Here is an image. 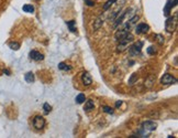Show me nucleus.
Masks as SVG:
<instances>
[{
  "instance_id": "nucleus-29",
  "label": "nucleus",
  "mask_w": 178,
  "mask_h": 138,
  "mask_svg": "<svg viewBox=\"0 0 178 138\" xmlns=\"http://www.w3.org/2000/svg\"><path fill=\"white\" fill-rule=\"evenodd\" d=\"M156 38H158V42H159V44H163V43H164V40H163V38H162V35L157 34V35H156Z\"/></svg>"
},
{
  "instance_id": "nucleus-10",
  "label": "nucleus",
  "mask_w": 178,
  "mask_h": 138,
  "mask_svg": "<svg viewBox=\"0 0 178 138\" xmlns=\"http://www.w3.org/2000/svg\"><path fill=\"white\" fill-rule=\"evenodd\" d=\"M149 30V27L146 25V23H140V25L137 27L135 31H137V34H144L146 33Z\"/></svg>"
},
{
  "instance_id": "nucleus-3",
  "label": "nucleus",
  "mask_w": 178,
  "mask_h": 138,
  "mask_svg": "<svg viewBox=\"0 0 178 138\" xmlns=\"http://www.w3.org/2000/svg\"><path fill=\"white\" fill-rule=\"evenodd\" d=\"M33 126L35 127V129H39L41 130L44 128V126H45V119L40 116V115H37L35 117L33 118Z\"/></svg>"
},
{
  "instance_id": "nucleus-24",
  "label": "nucleus",
  "mask_w": 178,
  "mask_h": 138,
  "mask_svg": "<svg viewBox=\"0 0 178 138\" xmlns=\"http://www.w3.org/2000/svg\"><path fill=\"white\" fill-rule=\"evenodd\" d=\"M43 109H44V113L45 114H49L52 111V106H51L49 103H45V104L43 105Z\"/></svg>"
},
{
  "instance_id": "nucleus-14",
  "label": "nucleus",
  "mask_w": 178,
  "mask_h": 138,
  "mask_svg": "<svg viewBox=\"0 0 178 138\" xmlns=\"http://www.w3.org/2000/svg\"><path fill=\"white\" fill-rule=\"evenodd\" d=\"M66 25L67 27L69 28L71 32H76L77 31V27H76V21L74 20H71V21H66Z\"/></svg>"
},
{
  "instance_id": "nucleus-16",
  "label": "nucleus",
  "mask_w": 178,
  "mask_h": 138,
  "mask_svg": "<svg viewBox=\"0 0 178 138\" xmlns=\"http://www.w3.org/2000/svg\"><path fill=\"white\" fill-rule=\"evenodd\" d=\"M24 79L28 83H33L34 82V74L32 72H28L24 75Z\"/></svg>"
},
{
  "instance_id": "nucleus-25",
  "label": "nucleus",
  "mask_w": 178,
  "mask_h": 138,
  "mask_svg": "<svg viewBox=\"0 0 178 138\" xmlns=\"http://www.w3.org/2000/svg\"><path fill=\"white\" fill-rule=\"evenodd\" d=\"M137 79V73H133L132 75H131V77H130V79H129V84L130 85H133L134 84V82Z\"/></svg>"
},
{
  "instance_id": "nucleus-19",
  "label": "nucleus",
  "mask_w": 178,
  "mask_h": 138,
  "mask_svg": "<svg viewBox=\"0 0 178 138\" xmlns=\"http://www.w3.org/2000/svg\"><path fill=\"white\" fill-rule=\"evenodd\" d=\"M58 69H59V70H62V71H71V67L69 66V65H67L66 63H64V62L58 64Z\"/></svg>"
},
{
  "instance_id": "nucleus-27",
  "label": "nucleus",
  "mask_w": 178,
  "mask_h": 138,
  "mask_svg": "<svg viewBox=\"0 0 178 138\" xmlns=\"http://www.w3.org/2000/svg\"><path fill=\"white\" fill-rule=\"evenodd\" d=\"M147 53L151 55L155 54V53H156V49H155L154 46H149V48H147Z\"/></svg>"
},
{
  "instance_id": "nucleus-2",
  "label": "nucleus",
  "mask_w": 178,
  "mask_h": 138,
  "mask_svg": "<svg viewBox=\"0 0 178 138\" xmlns=\"http://www.w3.org/2000/svg\"><path fill=\"white\" fill-rule=\"evenodd\" d=\"M177 27V17H168L165 22V28L168 32H174Z\"/></svg>"
},
{
  "instance_id": "nucleus-6",
  "label": "nucleus",
  "mask_w": 178,
  "mask_h": 138,
  "mask_svg": "<svg viewBox=\"0 0 178 138\" xmlns=\"http://www.w3.org/2000/svg\"><path fill=\"white\" fill-rule=\"evenodd\" d=\"M142 127H143V129L145 130H149V131H153V130L156 129V127H157V124L153 121H144L143 124H142Z\"/></svg>"
},
{
  "instance_id": "nucleus-13",
  "label": "nucleus",
  "mask_w": 178,
  "mask_h": 138,
  "mask_svg": "<svg viewBox=\"0 0 178 138\" xmlns=\"http://www.w3.org/2000/svg\"><path fill=\"white\" fill-rule=\"evenodd\" d=\"M102 25H104V18L99 17L97 20L95 21V22H94V29H95V30L100 29V28L102 27Z\"/></svg>"
},
{
  "instance_id": "nucleus-20",
  "label": "nucleus",
  "mask_w": 178,
  "mask_h": 138,
  "mask_svg": "<svg viewBox=\"0 0 178 138\" xmlns=\"http://www.w3.org/2000/svg\"><path fill=\"white\" fill-rule=\"evenodd\" d=\"M127 11H128V10H127ZM127 11H125V12H122V14H121V17H119V18H118V19H117L116 23H114V28H117L118 25H121V23H122V21H123V19H124L125 14H127Z\"/></svg>"
},
{
  "instance_id": "nucleus-28",
  "label": "nucleus",
  "mask_w": 178,
  "mask_h": 138,
  "mask_svg": "<svg viewBox=\"0 0 178 138\" xmlns=\"http://www.w3.org/2000/svg\"><path fill=\"white\" fill-rule=\"evenodd\" d=\"M85 2H86V4L89 6V7H92V6L95 4V2H94V1H91V0H85Z\"/></svg>"
},
{
  "instance_id": "nucleus-26",
  "label": "nucleus",
  "mask_w": 178,
  "mask_h": 138,
  "mask_svg": "<svg viewBox=\"0 0 178 138\" xmlns=\"http://www.w3.org/2000/svg\"><path fill=\"white\" fill-rule=\"evenodd\" d=\"M102 111L107 114H113V109L111 107H109V106H102Z\"/></svg>"
},
{
  "instance_id": "nucleus-7",
  "label": "nucleus",
  "mask_w": 178,
  "mask_h": 138,
  "mask_svg": "<svg viewBox=\"0 0 178 138\" xmlns=\"http://www.w3.org/2000/svg\"><path fill=\"white\" fill-rule=\"evenodd\" d=\"M142 46H143V42L139 41L137 43L133 44L132 46H130V52H131L132 54H139L142 50Z\"/></svg>"
},
{
  "instance_id": "nucleus-9",
  "label": "nucleus",
  "mask_w": 178,
  "mask_h": 138,
  "mask_svg": "<svg viewBox=\"0 0 178 138\" xmlns=\"http://www.w3.org/2000/svg\"><path fill=\"white\" fill-rule=\"evenodd\" d=\"M30 59L33 60V61H42V60L44 59V55L42 54V53H40V52H37V51H31L30 52Z\"/></svg>"
},
{
  "instance_id": "nucleus-23",
  "label": "nucleus",
  "mask_w": 178,
  "mask_h": 138,
  "mask_svg": "<svg viewBox=\"0 0 178 138\" xmlns=\"http://www.w3.org/2000/svg\"><path fill=\"white\" fill-rule=\"evenodd\" d=\"M116 1H117V0H108L107 2H106V4H104V11H107L108 9L110 8V7H111L112 4H114Z\"/></svg>"
},
{
  "instance_id": "nucleus-22",
  "label": "nucleus",
  "mask_w": 178,
  "mask_h": 138,
  "mask_svg": "<svg viewBox=\"0 0 178 138\" xmlns=\"http://www.w3.org/2000/svg\"><path fill=\"white\" fill-rule=\"evenodd\" d=\"M137 20H139V16H134L132 19H130V21H129L128 23L125 25V27H128V28H131V25H134V23H135Z\"/></svg>"
},
{
  "instance_id": "nucleus-30",
  "label": "nucleus",
  "mask_w": 178,
  "mask_h": 138,
  "mask_svg": "<svg viewBox=\"0 0 178 138\" xmlns=\"http://www.w3.org/2000/svg\"><path fill=\"white\" fill-rule=\"evenodd\" d=\"M121 104H122V102L121 100H118L116 103V107H119V106H121Z\"/></svg>"
},
{
  "instance_id": "nucleus-21",
  "label": "nucleus",
  "mask_w": 178,
  "mask_h": 138,
  "mask_svg": "<svg viewBox=\"0 0 178 138\" xmlns=\"http://www.w3.org/2000/svg\"><path fill=\"white\" fill-rule=\"evenodd\" d=\"M9 48H10L11 50L17 51L20 49V43H18V42H10V43H9Z\"/></svg>"
},
{
  "instance_id": "nucleus-4",
  "label": "nucleus",
  "mask_w": 178,
  "mask_h": 138,
  "mask_svg": "<svg viewBox=\"0 0 178 138\" xmlns=\"http://www.w3.org/2000/svg\"><path fill=\"white\" fill-rule=\"evenodd\" d=\"M161 83L163 85H170V84H175L177 83V79H175L174 76L172 75V74H164V76L161 79Z\"/></svg>"
},
{
  "instance_id": "nucleus-15",
  "label": "nucleus",
  "mask_w": 178,
  "mask_h": 138,
  "mask_svg": "<svg viewBox=\"0 0 178 138\" xmlns=\"http://www.w3.org/2000/svg\"><path fill=\"white\" fill-rule=\"evenodd\" d=\"M94 107H95V104H94V100H87L86 103H85V111L86 112H89V111H91V109H94Z\"/></svg>"
},
{
  "instance_id": "nucleus-11",
  "label": "nucleus",
  "mask_w": 178,
  "mask_h": 138,
  "mask_svg": "<svg viewBox=\"0 0 178 138\" xmlns=\"http://www.w3.org/2000/svg\"><path fill=\"white\" fill-rule=\"evenodd\" d=\"M129 32H130V28H128V27H124V29L122 30H119V31H117L116 33V39L117 40H119V39L123 38L125 34H128Z\"/></svg>"
},
{
  "instance_id": "nucleus-5",
  "label": "nucleus",
  "mask_w": 178,
  "mask_h": 138,
  "mask_svg": "<svg viewBox=\"0 0 178 138\" xmlns=\"http://www.w3.org/2000/svg\"><path fill=\"white\" fill-rule=\"evenodd\" d=\"M177 6V0H167V2L165 4V8H164V14L166 17L169 16L170 10Z\"/></svg>"
},
{
  "instance_id": "nucleus-17",
  "label": "nucleus",
  "mask_w": 178,
  "mask_h": 138,
  "mask_svg": "<svg viewBox=\"0 0 178 138\" xmlns=\"http://www.w3.org/2000/svg\"><path fill=\"white\" fill-rule=\"evenodd\" d=\"M23 11L26 13H33L34 12V7L32 6V4H26L23 6Z\"/></svg>"
},
{
  "instance_id": "nucleus-1",
  "label": "nucleus",
  "mask_w": 178,
  "mask_h": 138,
  "mask_svg": "<svg viewBox=\"0 0 178 138\" xmlns=\"http://www.w3.org/2000/svg\"><path fill=\"white\" fill-rule=\"evenodd\" d=\"M118 41H119V44H118V51L122 52V51H124L125 49L128 48L129 43H131V42L133 41V35L129 32L128 34H125L123 38L119 39Z\"/></svg>"
},
{
  "instance_id": "nucleus-12",
  "label": "nucleus",
  "mask_w": 178,
  "mask_h": 138,
  "mask_svg": "<svg viewBox=\"0 0 178 138\" xmlns=\"http://www.w3.org/2000/svg\"><path fill=\"white\" fill-rule=\"evenodd\" d=\"M154 83H155V76L154 75H149L147 79H146V81H145V87L146 88H151L152 86L154 85Z\"/></svg>"
},
{
  "instance_id": "nucleus-8",
  "label": "nucleus",
  "mask_w": 178,
  "mask_h": 138,
  "mask_svg": "<svg viewBox=\"0 0 178 138\" xmlns=\"http://www.w3.org/2000/svg\"><path fill=\"white\" fill-rule=\"evenodd\" d=\"M81 81L85 86H89L91 83H92V79H91V75L88 73V72H84L81 74Z\"/></svg>"
},
{
  "instance_id": "nucleus-18",
  "label": "nucleus",
  "mask_w": 178,
  "mask_h": 138,
  "mask_svg": "<svg viewBox=\"0 0 178 138\" xmlns=\"http://www.w3.org/2000/svg\"><path fill=\"white\" fill-rule=\"evenodd\" d=\"M85 100H86V97H85V94H83V93H80V94H78L77 96H76V103L77 104H83L84 102H85Z\"/></svg>"
}]
</instances>
